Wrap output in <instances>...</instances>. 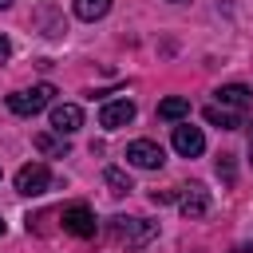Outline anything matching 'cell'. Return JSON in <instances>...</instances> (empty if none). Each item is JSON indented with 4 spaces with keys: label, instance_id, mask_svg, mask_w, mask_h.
Wrapping results in <instances>:
<instances>
[{
    "label": "cell",
    "instance_id": "obj_3",
    "mask_svg": "<svg viewBox=\"0 0 253 253\" xmlns=\"http://www.w3.org/2000/svg\"><path fill=\"white\" fill-rule=\"evenodd\" d=\"M51 186H55V178H51V170H47L43 162H28V166L16 170V190H20L24 198H40V194H47Z\"/></svg>",
    "mask_w": 253,
    "mask_h": 253
},
{
    "label": "cell",
    "instance_id": "obj_15",
    "mask_svg": "<svg viewBox=\"0 0 253 253\" xmlns=\"http://www.w3.org/2000/svg\"><path fill=\"white\" fill-rule=\"evenodd\" d=\"M36 146H40L43 154H59V158L67 154V142H63V138H55V134H36Z\"/></svg>",
    "mask_w": 253,
    "mask_h": 253
},
{
    "label": "cell",
    "instance_id": "obj_16",
    "mask_svg": "<svg viewBox=\"0 0 253 253\" xmlns=\"http://www.w3.org/2000/svg\"><path fill=\"white\" fill-rule=\"evenodd\" d=\"M217 174H221L225 186H233V154H221L217 158Z\"/></svg>",
    "mask_w": 253,
    "mask_h": 253
},
{
    "label": "cell",
    "instance_id": "obj_21",
    "mask_svg": "<svg viewBox=\"0 0 253 253\" xmlns=\"http://www.w3.org/2000/svg\"><path fill=\"white\" fill-rule=\"evenodd\" d=\"M170 4H182V0H170Z\"/></svg>",
    "mask_w": 253,
    "mask_h": 253
},
{
    "label": "cell",
    "instance_id": "obj_5",
    "mask_svg": "<svg viewBox=\"0 0 253 253\" xmlns=\"http://www.w3.org/2000/svg\"><path fill=\"white\" fill-rule=\"evenodd\" d=\"M126 162L138 166V170H158V166L166 162V150H162L154 138H134V142L126 146Z\"/></svg>",
    "mask_w": 253,
    "mask_h": 253
},
{
    "label": "cell",
    "instance_id": "obj_19",
    "mask_svg": "<svg viewBox=\"0 0 253 253\" xmlns=\"http://www.w3.org/2000/svg\"><path fill=\"white\" fill-rule=\"evenodd\" d=\"M0 8H12V0H0Z\"/></svg>",
    "mask_w": 253,
    "mask_h": 253
},
{
    "label": "cell",
    "instance_id": "obj_12",
    "mask_svg": "<svg viewBox=\"0 0 253 253\" xmlns=\"http://www.w3.org/2000/svg\"><path fill=\"white\" fill-rule=\"evenodd\" d=\"M186 115H190V99L186 95H170V99L158 103V119H166V123H182Z\"/></svg>",
    "mask_w": 253,
    "mask_h": 253
},
{
    "label": "cell",
    "instance_id": "obj_17",
    "mask_svg": "<svg viewBox=\"0 0 253 253\" xmlns=\"http://www.w3.org/2000/svg\"><path fill=\"white\" fill-rule=\"evenodd\" d=\"M12 55V43H8V36H0V63Z\"/></svg>",
    "mask_w": 253,
    "mask_h": 253
},
{
    "label": "cell",
    "instance_id": "obj_1",
    "mask_svg": "<svg viewBox=\"0 0 253 253\" xmlns=\"http://www.w3.org/2000/svg\"><path fill=\"white\" fill-rule=\"evenodd\" d=\"M111 237L126 249H142L158 237V221H146V217H111Z\"/></svg>",
    "mask_w": 253,
    "mask_h": 253
},
{
    "label": "cell",
    "instance_id": "obj_6",
    "mask_svg": "<svg viewBox=\"0 0 253 253\" xmlns=\"http://www.w3.org/2000/svg\"><path fill=\"white\" fill-rule=\"evenodd\" d=\"M178 210H182V217H190V221L206 217V213H210V190H206L202 182L182 186V194H178Z\"/></svg>",
    "mask_w": 253,
    "mask_h": 253
},
{
    "label": "cell",
    "instance_id": "obj_4",
    "mask_svg": "<svg viewBox=\"0 0 253 253\" xmlns=\"http://www.w3.org/2000/svg\"><path fill=\"white\" fill-rule=\"evenodd\" d=\"M59 225H63V233H71V237H95V213H91V206H83V202L59 210Z\"/></svg>",
    "mask_w": 253,
    "mask_h": 253
},
{
    "label": "cell",
    "instance_id": "obj_10",
    "mask_svg": "<svg viewBox=\"0 0 253 253\" xmlns=\"http://www.w3.org/2000/svg\"><path fill=\"white\" fill-rule=\"evenodd\" d=\"M206 123H213V126H221V130H237V126H245V115L213 103V107H206Z\"/></svg>",
    "mask_w": 253,
    "mask_h": 253
},
{
    "label": "cell",
    "instance_id": "obj_2",
    "mask_svg": "<svg viewBox=\"0 0 253 253\" xmlns=\"http://www.w3.org/2000/svg\"><path fill=\"white\" fill-rule=\"evenodd\" d=\"M51 95H55L51 83H40V87H32V91H12V95H8V111L20 115V119H32L36 111H43V107L51 103Z\"/></svg>",
    "mask_w": 253,
    "mask_h": 253
},
{
    "label": "cell",
    "instance_id": "obj_14",
    "mask_svg": "<svg viewBox=\"0 0 253 253\" xmlns=\"http://www.w3.org/2000/svg\"><path fill=\"white\" fill-rule=\"evenodd\" d=\"M103 182L111 186V194H115V198H123V194H130V190H134V186H130V178H126L119 166H107V170H103Z\"/></svg>",
    "mask_w": 253,
    "mask_h": 253
},
{
    "label": "cell",
    "instance_id": "obj_13",
    "mask_svg": "<svg viewBox=\"0 0 253 253\" xmlns=\"http://www.w3.org/2000/svg\"><path fill=\"white\" fill-rule=\"evenodd\" d=\"M107 12H111V0H75V16H79V20H87V24L103 20Z\"/></svg>",
    "mask_w": 253,
    "mask_h": 253
},
{
    "label": "cell",
    "instance_id": "obj_8",
    "mask_svg": "<svg viewBox=\"0 0 253 253\" xmlns=\"http://www.w3.org/2000/svg\"><path fill=\"white\" fill-rule=\"evenodd\" d=\"M174 150H178L182 158H198V154L206 150V134H202L198 126H190V123H178V126H174Z\"/></svg>",
    "mask_w": 253,
    "mask_h": 253
},
{
    "label": "cell",
    "instance_id": "obj_20",
    "mask_svg": "<svg viewBox=\"0 0 253 253\" xmlns=\"http://www.w3.org/2000/svg\"><path fill=\"white\" fill-rule=\"evenodd\" d=\"M249 162H253V142H249Z\"/></svg>",
    "mask_w": 253,
    "mask_h": 253
},
{
    "label": "cell",
    "instance_id": "obj_18",
    "mask_svg": "<svg viewBox=\"0 0 253 253\" xmlns=\"http://www.w3.org/2000/svg\"><path fill=\"white\" fill-rule=\"evenodd\" d=\"M4 233H8V225H4V221H0V237H4Z\"/></svg>",
    "mask_w": 253,
    "mask_h": 253
},
{
    "label": "cell",
    "instance_id": "obj_9",
    "mask_svg": "<svg viewBox=\"0 0 253 253\" xmlns=\"http://www.w3.org/2000/svg\"><path fill=\"white\" fill-rule=\"evenodd\" d=\"M83 126V111L75 107V103H59V107H51V130L63 138V134H75Z\"/></svg>",
    "mask_w": 253,
    "mask_h": 253
},
{
    "label": "cell",
    "instance_id": "obj_7",
    "mask_svg": "<svg viewBox=\"0 0 253 253\" xmlns=\"http://www.w3.org/2000/svg\"><path fill=\"white\" fill-rule=\"evenodd\" d=\"M134 119V103L130 99H111V103H103V111H99V126L103 130H119V126H126Z\"/></svg>",
    "mask_w": 253,
    "mask_h": 253
},
{
    "label": "cell",
    "instance_id": "obj_11",
    "mask_svg": "<svg viewBox=\"0 0 253 253\" xmlns=\"http://www.w3.org/2000/svg\"><path fill=\"white\" fill-rule=\"evenodd\" d=\"M213 95H217V107H229V111H233V107H237V111L249 107V87H241V83H225V87H217Z\"/></svg>",
    "mask_w": 253,
    "mask_h": 253
}]
</instances>
